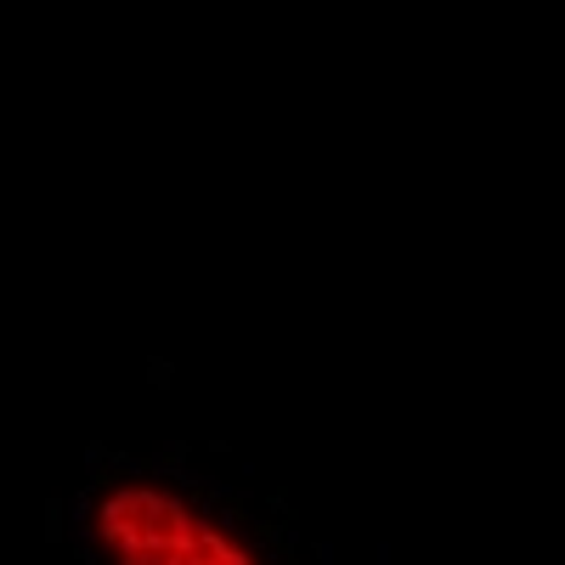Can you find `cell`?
Returning a JSON list of instances; mask_svg holds the SVG:
<instances>
[{"label":"cell","mask_w":565,"mask_h":565,"mask_svg":"<svg viewBox=\"0 0 565 565\" xmlns=\"http://www.w3.org/2000/svg\"><path fill=\"white\" fill-rule=\"evenodd\" d=\"M90 543L108 565H266L260 548L164 481H114L90 503Z\"/></svg>","instance_id":"obj_1"}]
</instances>
